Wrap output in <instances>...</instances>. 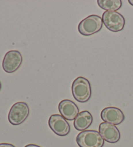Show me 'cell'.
Masks as SVG:
<instances>
[{
    "label": "cell",
    "instance_id": "1",
    "mask_svg": "<svg viewBox=\"0 0 133 147\" xmlns=\"http://www.w3.org/2000/svg\"><path fill=\"white\" fill-rule=\"evenodd\" d=\"M71 92L75 99L79 102H86L92 96V88L88 79L79 77L72 83Z\"/></svg>",
    "mask_w": 133,
    "mask_h": 147
},
{
    "label": "cell",
    "instance_id": "2",
    "mask_svg": "<svg viewBox=\"0 0 133 147\" xmlns=\"http://www.w3.org/2000/svg\"><path fill=\"white\" fill-rule=\"evenodd\" d=\"M79 147H103L105 140L99 132L96 130H84L76 138Z\"/></svg>",
    "mask_w": 133,
    "mask_h": 147
},
{
    "label": "cell",
    "instance_id": "3",
    "mask_svg": "<svg viewBox=\"0 0 133 147\" xmlns=\"http://www.w3.org/2000/svg\"><path fill=\"white\" fill-rule=\"evenodd\" d=\"M103 24V20L100 16L95 14L90 15L79 23L78 31L83 36H90L100 31Z\"/></svg>",
    "mask_w": 133,
    "mask_h": 147
},
{
    "label": "cell",
    "instance_id": "4",
    "mask_svg": "<svg viewBox=\"0 0 133 147\" xmlns=\"http://www.w3.org/2000/svg\"><path fill=\"white\" fill-rule=\"evenodd\" d=\"M29 115V108L25 102H18L12 106L9 111L8 119L11 124L19 125L27 119Z\"/></svg>",
    "mask_w": 133,
    "mask_h": 147
},
{
    "label": "cell",
    "instance_id": "5",
    "mask_svg": "<svg viewBox=\"0 0 133 147\" xmlns=\"http://www.w3.org/2000/svg\"><path fill=\"white\" fill-rule=\"evenodd\" d=\"M105 27L112 32H119L124 29L125 24L124 17L116 11H105L102 16Z\"/></svg>",
    "mask_w": 133,
    "mask_h": 147
},
{
    "label": "cell",
    "instance_id": "6",
    "mask_svg": "<svg viewBox=\"0 0 133 147\" xmlns=\"http://www.w3.org/2000/svg\"><path fill=\"white\" fill-rule=\"evenodd\" d=\"M23 62L21 53L16 50H12L7 52L3 60V69L5 71L12 73L19 69Z\"/></svg>",
    "mask_w": 133,
    "mask_h": 147
},
{
    "label": "cell",
    "instance_id": "7",
    "mask_svg": "<svg viewBox=\"0 0 133 147\" xmlns=\"http://www.w3.org/2000/svg\"><path fill=\"white\" fill-rule=\"evenodd\" d=\"M48 124L53 132L59 136H67L70 131V125L67 120L61 115H52L49 119Z\"/></svg>",
    "mask_w": 133,
    "mask_h": 147
},
{
    "label": "cell",
    "instance_id": "8",
    "mask_svg": "<svg viewBox=\"0 0 133 147\" xmlns=\"http://www.w3.org/2000/svg\"><path fill=\"white\" fill-rule=\"evenodd\" d=\"M99 132L105 141L116 143L120 139V132L116 126L108 123H102L99 126Z\"/></svg>",
    "mask_w": 133,
    "mask_h": 147
},
{
    "label": "cell",
    "instance_id": "9",
    "mask_svg": "<svg viewBox=\"0 0 133 147\" xmlns=\"http://www.w3.org/2000/svg\"><path fill=\"white\" fill-rule=\"evenodd\" d=\"M101 117L105 123L118 125L125 120V115L120 109L116 107H107L101 111Z\"/></svg>",
    "mask_w": 133,
    "mask_h": 147
},
{
    "label": "cell",
    "instance_id": "10",
    "mask_svg": "<svg viewBox=\"0 0 133 147\" xmlns=\"http://www.w3.org/2000/svg\"><path fill=\"white\" fill-rule=\"evenodd\" d=\"M58 110L61 115L68 121L74 120L79 113L78 106L73 101L68 99L61 101L58 105Z\"/></svg>",
    "mask_w": 133,
    "mask_h": 147
},
{
    "label": "cell",
    "instance_id": "11",
    "mask_svg": "<svg viewBox=\"0 0 133 147\" xmlns=\"http://www.w3.org/2000/svg\"><path fill=\"white\" fill-rule=\"evenodd\" d=\"M93 122V117L88 111H83L74 119V127L79 131L86 130Z\"/></svg>",
    "mask_w": 133,
    "mask_h": 147
},
{
    "label": "cell",
    "instance_id": "12",
    "mask_svg": "<svg viewBox=\"0 0 133 147\" xmlns=\"http://www.w3.org/2000/svg\"><path fill=\"white\" fill-rule=\"evenodd\" d=\"M98 4L106 11H116L122 6L121 0H98Z\"/></svg>",
    "mask_w": 133,
    "mask_h": 147
},
{
    "label": "cell",
    "instance_id": "13",
    "mask_svg": "<svg viewBox=\"0 0 133 147\" xmlns=\"http://www.w3.org/2000/svg\"><path fill=\"white\" fill-rule=\"evenodd\" d=\"M0 147H16L14 145L9 143H0Z\"/></svg>",
    "mask_w": 133,
    "mask_h": 147
},
{
    "label": "cell",
    "instance_id": "14",
    "mask_svg": "<svg viewBox=\"0 0 133 147\" xmlns=\"http://www.w3.org/2000/svg\"><path fill=\"white\" fill-rule=\"evenodd\" d=\"M25 147H41V146H38V145H36V144H27V145H26Z\"/></svg>",
    "mask_w": 133,
    "mask_h": 147
},
{
    "label": "cell",
    "instance_id": "15",
    "mask_svg": "<svg viewBox=\"0 0 133 147\" xmlns=\"http://www.w3.org/2000/svg\"><path fill=\"white\" fill-rule=\"evenodd\" d=\"M129 3L131 5H132L133 6V0H129Z\"/></svg>",
    "mask_w": 133,
    "mask_h": 147
},
{
    "label": "cell",
    "instance_id": "16",
    "mask_svg": "<svg viewBox=\"0 0 133 147\" xmlns=\"http://www.w3.org/2000/svg\"><path fill=\"white\" fill-rule=\"evenodd\" d=\"M1 83L0 82V90H1Z\"/></svg>",
    "mask_w": 133,
    "mask_h": 147
}]
</instances>
